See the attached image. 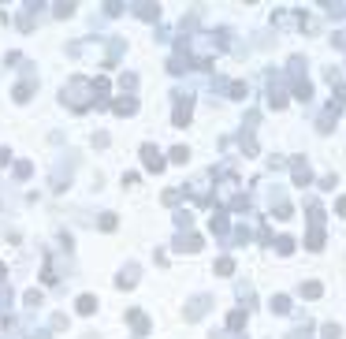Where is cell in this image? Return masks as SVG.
Returning <instances> with one entry per match:
<instances>
[{"instance_id":"22","label":"cell","mask_w":346,"mask_h":339,"mask_svg":"<svg viewBox=\"0 0 346 339\" xmlns=\"http://www.w3.org/2000/svg\"><path fill=\"white\" fill-rule=\"evenodd\" d=\"M12 97L19 101V105H23V101H30V79H26V82H19V86H15V93H12Z\"/></svg>"},{"instance_id":"30","label":"cell","mask_w":346,"mask_h":339,"mask_svg":"<svg viewBox=\"0 0 346 339\" xmlns=\"http://www.w3.org/2000/svg\"><path fill=\"white\" fill-rule=\"evenodd\" d=\"M160 201H164V205H175V201H179V190H164V194H160Z\"/></svg>"},{"instance_id":"18","label":"cell","mask_w":346,"mask_h":339,"mask_svg":"<svg viewBox=\"0 0 346 339\" xmlns=\"http://www.w3.org/2000/svg\"><path fill=\"white\" fill-rule=\"evenodd\" d=\"M93 309H97V298H93V295H79V313L90 317Z\"/></svg>"},{"instance_id":"25","label":"cell","mask_w":346,"mask_h":339,"mask_svg":"<svg viewBox=\"0 0 346 339\" xmlns=\"http://www.w3.org/2000/svg\"><path fill=\"white\" fill-rule=\"evenodd\" d=\"M115 224H119V220H115V213H104L101 216V231H115Z\"/></svg>"},{"instance_id":"2","label":"cell","mask_w":346,"mask_h":339,"mask_svg":"<svg viewBox=\"0 0 346 339\" xmlns=\"http://www.w3.org/2000/svg\"><path fill=\"white\" fill-rule=\"evenodd\" d=\"M190 112H194V97L190 93H175V112H171V127H186Z\"/></svg>"},{"instance_id":"21","label":"cell","mask_w":346,"mask_h":339,"mask_svg":"<svg viewBox=\"0 0 346 339\" xmlns=\"http://www.w3.org/2000/svg\"><path fill=\"white\" fill-rule=\"evenodd\" d=\"M213 272H216V276H231V272H235V261H231V257H220Z\"/></svg>"},{"instance_id":"24","label":"cell","mask_w":346,"mask_h":339,"mask_svg":"<svg viewBox=\"0 0 346 339\" xmlns=\"http://www.w3.org/2000/svg\"><path fill=\"white\" fill-rule=\"evenodd\" d=\"M41 302H45V295H41L37 287H34V291H26V306H30V309H37Z\"/></svg>"},{"instance_id":"27","label":"cell","mask_w":346,"mask_h":339,"mask_svg":"<svg viewBox=\"0 0 346 339\" xmlns=\"http://www.w3.org/2000/svg\"><path fill=\"white\" fill-rule=\"evenodd\" d=\"M175 224H179V228H190V224H194V216L182 209V213H175Z\"/></svg>"},{"instance_id":"3","label":"cell","mask_w":346,"mask_h":339,"mask_svg":"<svg viewBox=\"0 0 346 339\" xmlns=\"http://www.w3.org/2000/svg\"><path fill=\"white\" fill-rule=\"evenodd\" d=\"M291 179H294V186H302V190L313 183V168H309L305 157H294V161H291Z\"/></svg>"},{"instance_id":"7","label":"cell","mask_w":346,"mask_h":339,"mask_svg":"<svg viewBox=\"0 0 346 339\" xmlns=\"http://www.w3.org/2000/svg\"><path fill=\"white\" fill-rule=\"evenodd\" d=\"M175 250H179V253H197V250H201V235H179V239H175Z\"/></svg>"},{"instance_id":"12","label":"cell","mask_w":346,"mask_h":339,"mask_svg":"<svg viewBox=\"0 0 346 339\" xmlns=\"http://www.w3.org/2000/svg\"><path fill=\"white\" fill-rule=\"evenodd\" d=\"M134 15H138V19H149V23H157V19H160V8H157V4H134Z\"/></svg>"},{"instance_id":"31","label":"cell","mask_w":346,"mask_h":339,"mask_svg":"<svg viewBox=\"0 0 346 339\" xmlns=\"http://www.w3.org/2000/svg\"><path fill=\"white\" fill-rule=\"evenodd\" d=\"M335 183H339L335 175H324V179H320V190H335Z\"/></svg>"},{"instance_id":"8","label":"cell","mask_w":346,"mask_h":339,"mask_svg":"<svg viewBox=\"0 0 346 339\" xmlns=\"http://www.w3.org/2000/svg\"><path fill=\"white\" fill-rule=\"evenodd\" d=\"M127 321L134 324V335H149V317L142 313V309H130V313H127Z\"/></svg>"},{"instance_id":"5","label":"cell","mask_w":346,"mask_h":339,"mask_svg":"<svg viewBox=\"0 0 346 339\" xmlns=\"http://www.w3.org/2000/svg\"><path fill=\"white\" fill-rule=\"evenodd\" d=\"M339 112H342V108H339V105L331 101V105L320 112V119H316V130H320V134H328V130H331L335 123H339Z\"/></svg>"},{"instance_id":"13","label":"cell","mask_w":346,"mask_h":339,"mask_svg":"<svg viewBox=\"0 0 346 339\" xmlns=\"http://www.w3.org/2000/svg\"><path fill=\"white\" fill-rule=\"evenodd\" d=\"M268 306H272V313H280V317H287V313H291V298H287V295H272V302H268Z\"/></svg>"},{"instance_id":"15","label":"cell","mask_w":346,"mask_h":339,"mask_svg":"<svg viewBox=\"0 0 346 339\" xmlns=\"http://www.w3.org/2000/svg\"><path fill=\"white\" fill-rule=\"evenodd\" d=\"M298 291H302V298H320L324 295V287L316 284V280H302V287H298Z\"/></svg>"},{"instance_id":"32","label":"cell","mask_w":346,"mask_h":339,"mask_svg":"<svg viewBox=\"0 0 346 339\" xmlns=\"http://www.w3.org/2000/svg\"><path fill=\"white\" fill-rule=\"evenodd\" d=\"M320 335H324V339H339V328H335V324H324Z\"/></svg>"},{"instance_id":"34","label":"cell","mask_w":346,"mask_h":339,"mask_svg":"<svg viewBox=\"0 0 346 339\" xmlns=\"http://www.w3.org/2000/svg\"><path fill=\"white\" fill-rule=\"evenodd\" d=\"M4 276H8V268H4V265H0V280H4Z\"/></svg>"},{"instance_id":"1","label":"cell","mask_w":346,"mask_h":339,"mask_svg":"<svg viewBox=\"0 0 346 339\" xmlns=\"http://www.w3.org/2000/svg\"><path fill=\"white\" fill-rule=\"evenodd\" d=\"M63 105L71 112H86L90 105H97V97H93V82L90 79H71L63 86Z\"/></svg>"},{"instance_id":"4","label":"cell","mask_w":346,"mask_h":339,"mask_svg":"<svg viewBox=\"0 0 346 339\" xmlns=\"http://www.w3.org/2000/svg\"><path fill=\"white\" fill-rule=\"evenodd\" d=\"M142 164H146L149 168V172H164V168H168V161H164V157H160V149L157 146H142Z\"/></svg>"},{"instance_id":"19","label":"cell","mask_w":346,"mask_h":339,"mask_svg":"<svg viewBox=\"0 0 346 339\" xmlns=\"http://www.w3.org/2000/svg\"><path fill=\"white\" fill-rule=\"evenodd\" d=\"M227 90H231L227 97H235V101H242L246 93H249V86H246V82H227Z\"/></svg>"},{"instance_id":"28","label":"cell","mask_w":346,"mask_h":339,"mask_svg":"<svg viewBox=\"0 0 346 339\" xmlns=\"http://www.w3.org/2000/svg\"><path fill=\"white\" fill-rule=\"evenodd\" d=\"M119 86H123V90H134V86H138V75H123Z\"/></svg>"},{"instance_id":"10","label":"cell","mask_w":346,"mask_h":339,"mask_svg":"<svg viewBox=\"0 0 346 339\" xmlns=\"http://www.w3.org/2000/svg\"><path fill=\"white\" fill-rule=\"evenodd\" d=\"M291 93H294L298 101H302V105H309V101H313V82H309V79L294 82V86H291Z\"/></svg>"},{"instance_id":"23","label":"cell","mask_w":346,"mask_h":339,"mask_svg":"<svg viewBox=\"0 0 346 339\" xmlns=\"http://www.w3.org/2000/svg\"><path fill=\"white\" fill-rule=\"evenodd\" d=\"M190 161V149L186 146H175V149H171V164H186Z\"/></svg>"},{"instance_id":"29","label":"cell","mask_w":346,"mask_h":339,"mask_svg":"<svg viewBox=\"0 0 346 339\" xmlns=\"http://www.w3.org/2000/svg\"><path fill=\"white\" fill-rule=\"evenodd\" d=\"M56 15L67 19V15H75V4H56Z\"/></svg>"},{"instance_id":"26","label":"cell","mask_w":346,"mask_h":339,"mask_svg":"<svg viewBox=\"0 0 346 339\" xmlns=\"http://www.w3.org/2000/svg\"><path fill=\"white\" fill-rule=\"evenodd\" d=\"M30 172H34V168H30V161H19V164H15V179H26Z\"/></svg>"},{"instance_id":"11","label":"cell","mask_w":346,"mask_h":339,"mask_svg":"<svg viewBox=\"0 0 346 339\" xmlns=\"http://www.w3.org/2000/svg\"><path fill=\"white\" fill-rule=\"evenodd\" d=\"M134 284H138V268L134 265H127L119 276H115V287H134Z\"/></svg>"},{"instance_id":"33","label":"cell","mask_w":346,"mask_h":339,"mask_svg":"<svg viewBox=\"0 0 346 339\" xmlns=\"http://www.w3.org/2000/svg\"><path fill=\"white\" fill-rule=\"evenodd\" d=\"M8 161H12V153H8V149H0V168H4Z\"/></svg>"},{"instance_id":"14","label":"cell","mask_w":346,"mask_h":339,"mask_svg":"<svg viewBox=\"0 0 346 339\" xmlns=\"http://www.w3.org/2000/svg\"><path fill=\"white\" fill-rule=\"evenodd\" d=\"M305 246H309L313 253L324 250V228H309V235H305Z\"/></svg>"},{"instance_id":"16","label":"cell","mask_w":346,"mask_h":339,"mask_svg":"<svg viewBox=\"0 0 346 339\" xmlns=\"http://www.w3.org/2000/svg\"><path fill=\"white\" fill-rule=\"evenodd\" d=\"M227 228H231V224H227V213L216 209V213H213V235H227Z\"/></svg>"},{"instance_id":"9","label":"cell","mask_w":346,"mask_h":339,"mask_svg":"<svg viewBox=\"0 0 346 339\" xmlns=\"http://www.w3.org/2000/svg\"><path fill=\"white\" fill-rule=\"evenodd\" d=\"M112 112H115V116H134V112H138V97H119V101H112Z\"/></svg>"},{"instance_id":"17","label":"cell","mask_w":346,"mask_h":339,"mask_svg":"<svg viewBox=\"0 0 346 339\" xmlns=\"http://www.w3.org/2000/svg\"><path fill=\"white\" fill-rule=\"evenodd\" d=\"M227 328H231V332H242V328H246V309H235V313L227 317Z\"/></svg>"},{"instance_id":"20","label":"cell","mask_w":346,"mask_h":339,"mask_svg":"<svg viewBox=\"0 0 346 339\" xmlns=\"http://www.w3.org/2000/svg\"><path fill=\"white\" fill-rule=\"evenodd\" d=\"M275 250H280L283 257H287V253H294V239H291V235H280V239H275Z\"/></svg>"},{"instance_id":"6","label":"cell","mask_w":346,"mask_h":339,"mask_svg":"<svg viewBox=\"0 0 346 339\" xmlns=\"http://www.w3.org/2000/svg\"><path fill=\"white\" fill-rule=\"evenodd\" d=\"M209 306H213V298H209V295L194 298V302L186 306V321H197V317H205V313H209Z\"/></svg>"}]
</instances>
